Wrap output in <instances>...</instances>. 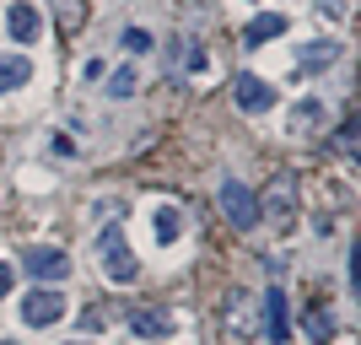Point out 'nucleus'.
Instances as JSON below:
<instances>
[{
  "mask_svg": "<svg viewBox=\"0 0 361 345\" xmlns=\"http://www.w3.org/2000/svg\"><path fill=\"white\" fill-rule=\"evenodd\" d=\"M254 210L270 232H286L297 216V173H270V183L254 195Z\"/></svg>",
  "mask_w": 361,
  "mask_h": 345,
  "instance_id": "f257e3e1",
  "label": "nucleus"
},
{
  "mask_svg": "<svg viewBox=\"0 0 361 345\" xmlns=\"http://www.w3.org/2000/svg\"><path fill=\"white\" fill-rule=\"evenodd\" d=\"M97 248H103V275H108L114 286H130V281L140 275V259H135V248H130V238H124L119 226H108Z\"/></svg>",
  "mask_w": 361,
  "mask_h": 345,
  "instance_id": "f03ea898",
  "label": "nucleus"
},
{
  "mask_svg": "<svg viewBox=\"0 0 361 345\" xmlns=\"http://www.w3.org/2000/svg\"><path fill=\"white\" fill-rule=\"evenodd\" d=\"M221 329H226V340H238V345H248V340L259 334V308H254V297H248V291H232Z\"/></svg>",
  "mask_w": 361,
  "mask_h": 345,
  "instance_id": "7ed1b4c3",
  "label": "nucleus"
},
{
  "mask_svg": "<svg viewBox=\"0 0 361 345\" xmlns=\"http://www.w3.org/2000/svg\"><path fill=\"white\" fill-rule=\"evenodd\" d=\"M221 210H226V222L238 226V232H248V226L259 222V210H254V189L243 178H221Z\"/></svg>",
  "mask_w": 361,
  "mask_h": 345,
  "instance_id": "20e7f679",
  "label": "nucleus"
},
{
  "mask_svg": "<svg viewBox=\"0 0 361 345\" xmlns=\"http://www.w3.org/2000/svg\"><path fill=\"white\" fill-rule=\"evenodd\" d=\"M22 318H27L32 329H49V324H60V318H65V297L54 291V286H32L27 302H22Z\"/></svg>",
  "mask_w": 361,
  "mask_h": 345,
  "instance_id": "39448f33",
  "label": "nucleus"
},
{
  "mask_svg": "<svg viewBox=\"0 0 361 345\" xmlns=\"http://www.w3.org/2000/svg\"><path fill=\"white\" fill-rule=\"evenodd\" d=\"M22 265H27V275L32 281H65V275H71V259H65V248H38V243H32L27 254H22Z\"/></svg>",
  "mask_w": 361,
  "mask_h": 345,
  "instance_id": "423d86ee",
  "label": "nucleus"
},
{
  "mask_svg": "<svg viewBox=\"0 0 361 345\" xmlns=\"http://www.w3.org/2000/svg\"><path fill=\"white\" fill-rule=\"evenodd\" d=\"M232 97H238L243 114H270L275 108V87L264 75H238V81H232Z\"/></svg>",
  "mask_w": 361,
  "mask_h": 345,
  "instance_id": "0eeeda50",
  "label": "nucleus"
},
{
  "mask_svg": "<svg viewBox=\"0 0 361 345\" xmlns=\"http://www.w3.org/2000/svg\"><path fill=\"white\" fill-rule=\"evenodd\" d=\"M264 334H270L275 345H286L291 340V302H286V291H264Z\"/></svg>",
  "mask_w": 361,
  "mask_h": 345,
  "instance_id": "6e6552de",
  "label": "nucleus"
},
{
  "mask_svg": "<svg viewBox=\"0 0 361 345\" xmlns=\"http://www.w3.org/2000/svg\"><path fill=\"white\" fill-rule=\"evenodd\" d=\"M130 329L140 340H167L173 334V313L167 308H130Z\"/></svg>",
  "mask_w": 361,
  "mask_h": 345,
  "instance_id": "1a4fd4ad",
  "label": "nucleus"
},
{
  "mask_svg": "<svg viewBox=\"0 0 361 345\" xmlns=\"http://www.w3.org/2000/svg\"><path fill=\"white\" fill-rule=\"evenodd\" d=\"M6 28H11L16 44H32V38H38V6H32V0H11V11H6Z\"/></svg>",
  "mask_w": 361,
  "mask_h": 345,
  "instance_id": "9d476101",
  "label": "nucleus"
},
{
  "mask_svg": "<svg viewBox=\"0 0 361 345\" xmlns=\"http://www.w3.org/2000/svg\"><path fill=\"white\" fill-rule=\"evenodd\" d=\"M334 60H340V44H329V38H318V44H302V49H297V71H302V75L324 71V65H334Z\"/></svg>",
  "mask_w": 361,
  "mask_h": 345,
  "instance_id": "9b49d317",
  "label": "nucleus"
},
{
  "mask_svg": "<svg viewBox=\"0 0 361 345\" xmlns=\"http://www.w3.org/2000/svg\"><path fill=\"white\" fill-rule=\"evenodd\" d=\"M281 32H286V16H281V11H264V16H254V22L243 28V44L259 49V44H270V38H281Z\"/></svg>",
  "mask_w": 361,
  "mask_h": 345,
  "instance_id": "f8f14e48",
  "label": "nucleus"
},
{
  "mask_svg": "<svg viewBox=\"0 0 361 345\" xmlns=\"http://www.w3.org/2000/svg\"><path fill=\"white\" fill-rule=\"evenodd\" d=\"M324 119H329L324 103H318V97H302V103L291 108V135H313V130H324Z\"/></svg>",
  "mask_w": 361,
  "mask_h": 345,
  "instance_id": "ddd939ff",
  "label": "nucleus"
},
{
  "mask_svg": "<svg viewBox=\"0 0 361 345\" xmlns=\"http://www.w3.org/2000/svg\"><path fill=\"white\" fill-rule=\"evenodd\" d=\"M32 81V60L27 54H0V92H16Z\"/></svg>",
  "mask_w": 361,
  "mask_h": 345,
  "instance_id": "4468645a",
  "label": "nucleus"
},
{
  "mask_svg": "<svg viewBox=\"0 0 361 345\" xmlns=\"http://www.w3.org/2000/svg\"><path fill=\"white\" fill-rule=\"evenodd\" d=\"M54 6V22H60L65 38H75L81 32V22H87V0H49Z\"/></svg>",
  "mask_w": 361,
  "mask_h": 345,
  "instance_id": "2eb2a0df",
  "label": "nucleus"
},
{
  "mask_svg": "<svg viewBox=\"0 0 361 345\" xmlns=\"http://www.w3.org/2000/svg\"><path fill=\"white\" fill-rule=\"evenodd\" d=\"M151 226H157V243H178L183 238V210L178 205H162Z\"/></svg>",
  "mask_w": 361,
  "mask_h": 345,
  "instance_id": "dca6fc26",
  "label": "nucleus"
},
{
  "mask_svg": "<svg viewBox=\"0 0 361 345\" xmlns=\"http://www.w3.org/2000/svg\"><path fill=\"white\" fill-rule=\"evenodd\" d=\"M135 87H140V75L130 65H119V71L108 75V97H135Z\"/></svg>",
  "mask_w": 361,
  "mask_h": 345,
  "instance_id": "f3484780",
  "label": "nucleus"
},
{
  "mask_svg": "<svg viewBox=\"0 0 361 345\" xmlns=\"http://www.w3.org/2000/svg\"><path fill=\"white\" fill-rule=\"evenodd\" d=\"M307 334H313V340L318 345H329V313H324V308H318V302H313V308H307Z\"/></svg>",
  "mask_w": 361,
  "mask_h": 345,
  "instance_id": "a211bd4d",
  "label": "nucleus"
},
{
  "mask_svg": "<svg viewBox=\"0 0 361 345\" xmlns=\"http://www.w3.org/2000/svg\"><path fill=\"white\" fill-rule=\"evenodd\" d=\"M334 146H340V151L350 157V162H356V114H345V124L334 130Z\"/></svg>",
  "mask_w": 361,
  "mask_h": 345,
  "instance_id": "6ab92c4d",
  "label": "nucleus"
},
{
  "mask_svg": "<svg viewBox=\"0 0 361 345\" xmlns=\"http://www.w3.org/2000/svg\"><path fill=\"white\" fill-rule=\"evenodd\" d=\"M124 49H130V54H146V49H157V38H151L146 28H124Z\"/></svg>",
  "mask_w": 361,
  "mask_h": 345,
  "instance_id": "aec40b11",
  "label": "nucleus"
},
{
  "mask_svg": "<svg viewBox=\"0 0 361 345\" xmlns=\"http://www.w3.org/2000/svg\"><path fill=\"white\" fill-rule=\"evenodd\" d=\"M183 44H189V38H183ZM183 65H189V71H205V65H211V54H205L200 44H189V49H183Z\"/></svg>",
  "mask_w": 361,
  "mask_h": 345,
  "instance_id": "412c9836",
  "label": "nucleus"
},
{
  "mask_svg": "<svg viewBox=\"0 0 361 345\" xmlns=\"http://www.w3.org/2000/svg\"><path fill=\"white\" fill-rule=\"evenodd\" d=\"M119 210H124V200H97V205H92V216H97V222H114Z\"/></svg>",
  "mask_w": 361,
  "mask_h": 345,
  "instance_id": "4be33fe9",
  "label": "nucleus"
},
{
  "mask_svg": "<svg viewBox=\"0 0 361 345\" xmlns=\"http://www.w3.org/2000/svg\"><path fill=\"white\" fill-rule=\"evenodd\" d=\"M11 291V265H0V297Z\"/></svg>",
  "mask_w": 361,
  "mask_h": 345,
  "instance_id": "5701e85b",
  "label": "nucleus"
},
{
  "mask_svg": "<svg viewBox=\"0 0 361 345\" xmlns=\"http://www.w3.org/2000/svg\"><path fill=\"white\" fill-rule=\"evenodd\" d=\"M0 345H11V340H0Z\"/></svg>",
  "mask_w": 361,
  "mask_h": 345,
  "instance_id": "b1692460",
  "label": "nucleus"
},
{
  "mask_svg": "<svg viewBox=\"0 0 361 345\" xmlns=\"http://www.w3.org/2000/svg\"><path fill=\"white\" fill-rule=\"evenodd\" d=\"M75 345H81V340H75Z\"/></svg>",
  "mask_w": 361,
  "mask_h": 345,
  "instance_id": "393cba45",
  "label": "nucleus"
}]
</instances>
